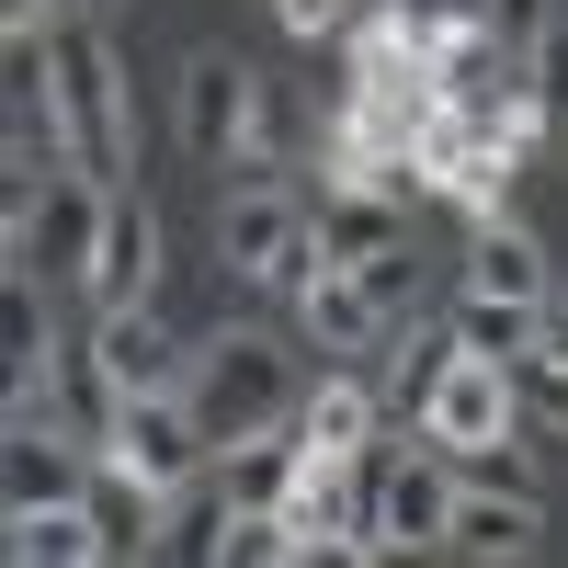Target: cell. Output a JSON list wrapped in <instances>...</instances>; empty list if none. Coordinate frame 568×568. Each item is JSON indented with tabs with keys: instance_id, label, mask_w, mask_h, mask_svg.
Here are the masks:
<instances>
[{
	"instance_id": "cell-14",
	"label": "cell",
	"mask_w": 568,
	"mask_h": 568,
	"mask_svg": "<svg viewBox=\"0 0 568 568\" xmlns=\"http://www.w3.org/2000/svg\"><path fill=\"white\" fill-rule=\"evenodd\" d=\"M387 240H409V194H353V182L318 194V251L329 262H375Z\"/></svg>"
},
{
	"instance_id": "cell-17",
	"label": "cell",
	"mask_w": 568,
	"mask_h": 568,
	"mask_svg": "<svg viewBox=\"0 0 568 568\" xmlns=\"http://www.w3.org/2000/svg\"><path fill=\"white\" fill-rule=\"evenodd\" d=\"M12 546L23 568H91L103 557V524H91V500H58V511H12Z\"/></svg>"
},
{
	"instance_id": "cell-18",
	"label": "cell",
	"mask_w": 568,
	"mask_h": 568,
	"mask_svg": "<svg viewBox=\"0 0 568 568\" xmlns=\"http://www.w3.org/2000/svg\"><path fill=\"white\" fill-rule=\"evenodd\" d=\"M511 69H524V58H511V45L489 34V12H466V23L433 45V80H444V103H478V91H500Z\"/></svg>"
},
{
	"instance_id": "cell-5",
	"label": "cell",
	"mask_w": 568,
	"mask_h": 568,
	"mask_svg": "<svg viewBox=\"0 0 568 568\" xmlns=\"http://www.w3.org/2000/svg\"><path fill=\"white\" fill-rule=\"evenodd\" d=\"M114 466H136V478H160V489H194L205 466H216V433L194 420V398L182 387H149V398H125V420L103 433Z\"/></svg>"
},
{
	"instance_id": "cell-21",
	"label": "cell",
	"mask_w": 568,
	"mask_h": 568,
	"mask_svg": "<svg viewBox=\"0 0 568 568\" xmlns=\"http://www.w3.org/2000/svg\"><path fill=\"white\" fill-rule=\"evenodd\" d=\"M353 273H364V296L387 307V318H409V307H420V273H433V262H420L409 240H387V251H375V262H353Z\"/></svg>"
},
{
	"instance_id": "cell-26",
	"label": "cell",
	"mask_w": 568,
	"mask_h": 568,
	"mask_svg": "<svg viewBox=\"0 0 568 568\" xmlns=\"http://www.w3.org/2000/svg\"><path fill=\"white\" fill-rule=\"evenodd\" d=\"M524 69H535V103H546V125H568V34H546Z\"/></svg>"
},
{
	"instance_id": "cell-13",
	"label": "cell",
	"mask_w": 568,
	"mask_h": 568,
	"mask_svg": "<svg viewBox=\"0 0 568 568\" xmlns=\"http://www.w3.org/2000/svg\"><path fill=\"white\" fill-rule=\"evenodd\" d=\"M91 353L114 364V387H125V398H149V387H182V375H194V364L171 353V329H160L149 307H114L103 329H91Z\"/></svg>"
},
{
	"instance_id": "cell-9",
	"label": "cell",
	"mask_w": 568,
	"mask_h": 568,
	"mask_svg": "<svg viewBox=\"0 0 568 568\" xmlns=\"http://www.w3.org/2000/svg\"><path fill=\"white\" fill-rule=\"evenodd\" d=\"M149 284H160V216H149V194H125V182H114L103 251H91L80 296H91V318H114V307H149Z\"/></svg>"
},
{
	"instance_id": "cell-7",
	"label": "cell",
	"mask_w": 568,
	"mask_h": 568,
	"mask_svg": "<svg viewBox=\"0 0 568 568\" xmlns=\"http://www.w3.org/2000/svg\"><path fill=\"white\" fill-rule=\"evenodd\" d=\"M511 409H524V364H489V353H455L444 364V387H433V409H420V444H489V433H511Z\"/></svg>"
},
{
	"instance_id": "cell-1",
	"label": "cell",
	"mask_w": 568,
	"mask_h": 568,
	"mask_svg": "<svg viewBox=\"0 0 568 568\" xmlns=\"http://www.w3.org/2000/svg\"><path fill=\"white\" fill-rule=\"evenodd\" d=\"M182 398H194V420L216 433V455H227V444H251V433H296V409H307L296 353L262 342V329H227V342H205L194 375H182Z\"/></svg>"
},
{
	"instance_id": "cell-29",
	"label": "cell",
	"mask_w": 568,
	"mask_h": 568,
	"mask_svg": "<svg viewBox=\"0 0 568 568\" xmlns=\"http://www.w3.org/2000/svg\"><path fill=\"white\" fill-rule=\"evenodd\" d=\"M0 23H45V0H0Z\"/></svg>"
},
{
	"instance_id": "cell-24",
	"label": "cell",
	"mask_w": 568,
	"mask_h": 568,
	"mask_svg": "<svg viewBox=\"0 0 568 568\" xmlns=\"http://www.w3.org/2000/svg\"><path fill=\"white\" fill-rule=\"evenodd\" d=\"M478 12H489V34L511 45V58H535V45L557 34V0H478Z\"/></svg>"
},
{
	"instance_id": "cell-8",
	"label": "cell",
	"mask_w": 568,
	"mask_h": 568,
	"mask_svg": "<svg viewBox=\"0 0 568 568\" xmlns=\"http://www.w3.org/2000/svg\"><path fill=\"white\" fill-rule=\"evenodd\" d=\"M455 524V455H398V466H375V557H398V546H444Z\"/></svg>"
},
{
	"instance_id": "cell-3",
	"label": "cell",
	"mask_w": 568,
	"mask_h": 568,
	"mask_svg": "<svg viewBox=\"0 0 568 568\" xmlns=\"http://www.w3.org/2000/svg\"><path fill=\"white\" fill-rule=\"evenodd\" d=\"M216 262H227V273H251V284H284V296H296L307 273H329L318 216L284 194V182H240V194L216 205Z\"/></svg>"
},
{
	"instance_id": "cell-16",
	"label": "cell",
	"mask_w": 568,
	"mask_h": 568,
	"mask_svg": "<svg viewBox=\"0 0 568 568\" xmlns=\"http://www.w3.org/2000/svg\"><path fill=\"white\" fill-rule=\"evenodd\" d=\"M296 466H307L296 433H251V444H227V455H216V478H227V500H240V511H284Z\"/></svg>"
},
{
	"instance_id": "cell-22",
	"label": "cell",
	"mask_w": 568,
	"mask_h": 568,
	"mask_svg": "<svg viewBox=\"0 0 568 568\" xmlns=\"http://www.w3.org/2000/svg\"><path fill=\"white\" fill-rule=\"evenodd\" d=\"M273 557H307V535L284 524V511H240V524H227V557H216V568H273Z\"/></svg>"
},
{
	"instance_id": "cell-30",
	"label": "cell",
	"mask_w": 568,
	"mask_h": 568,
	"mask_svg": "<svg viewBox=\"0 0 568 568\" xmlns=\"http://www.w3.org/2000/svg\"><path fill=\"white\" fill-rule=\"evenodd\" d=\"M80 12H103V0H80Z\"/></svg>"
},
{
	"instance_id": "cell-6",
	"label": "cell",
	"mask_w": 568,
	"mask_h": 568,
	"mask_svg": "<svg viewBox=\"0 0 568 568\" xmlns=\"http://www.w3.org/2000/svg\"><path fill=\"white\" fill-rule=\"evenodd\" d=\"M103 205H114V182L103 171H58L34 194V216L12 227V262H34V273H91V251H103Z\"/></svg>"
},
{
	"instance_id": "cell-12",
	"label": "cell",
	"mask_w": 568,
	"mask_h": 568,
	"mask_svg": "<svg viewBox=\"0 0 568 568\" xmlns=\"http://www.w3.org/2000/svg\"><path fill=\"white\" fill-rule=\"evenodd\" d=\"M466 284H478V296H524V307L557 296V273H546V251H535V227H511V216H478V240H466Z\"/></svg>"
},
{
	"instance_id": "cell-28",
	"label": "cell",
	"mask_w": 568,
	"mask_h": 568,
	"mask_svg": "<svg viewBox=\"0 0 568 568\" xmlns=\"http://www.w3.org/2000/svg\"><path fill=\"white\" fill-rule=\"evenodd\" d=\"M524 364H568V296L535 307V353H524Z\"/></svg>"
},
{
	"instance_id": "cell-10",
	"label": "cell",
	"mask_w": 568,
	"mask_h": 568,
	"mask_svg": "<svg viewBox=\"0 0 568 568\" xmlns=\"http://www.w3.org/2000/svg\"><path fill=\"white\" fill-rule=\"evenodd\" d=\"M296 329H307L318 353H375L398 318L364 296V273H353V262H329V273H307V284H296Z\"/></svg>"
},
{
	"instance_id": "cell-25",
	"label": "cell",
	"mask_w": 568,
	"mask_h": 568,
	"mask_svg": "<svg viewBox=\"0 0 568 568\" xmlns=\"http://www.w3.org/2000/svg\"><path fill=\"white\" fill-rule=\"evenodd\" d=\"M273 12H284V34H307V45H329V34H353V23L375 12V0H273Z\"/></svg>"
},
{
	"instance_id": "cell-2",
	"label": "cell",
	"mask_w": 568,
	"mask_h": 568,
	"mask_svg": "<svg viewBox=\"0 0 568 568\" xmlns=\"http://www.w3.org/2000/svg\"><path fill=\"white\" fill-rule=\"evenodd\" d=\"M58 114H69L80 171H103V182L136 171V91H125L114 45L91 34V23H58Z\"/></svg>"
},
{
	"instance_id": "cell-15",
	"label": "cell",
	"mask_w": 568,
	"mask_h": 568,
	"mask_svg": "<svg viewBox=\"0 0 568 568\" xmlns=\"http://www.w3.org/2000/svg\"><path fill=\"white\" fill-rule=\"evenodd\" d=\"M375 420H387V398H375L364 375H318L307 409H296V444H318V455H375Z\"/></svg>"
},
{
	"instance_id": "cell-4",
	"label": "cell",
	"mask_w": 568,
	"mask_h": 568,
	"mask_svg": "<svg viewBox=\"0 0 568 568\" xmlns=\"http://www.w3.org/2000/svg\"><path fill=\"white\" fill-rule=\"evenodd\" d=\"M262 125H273V103H262L251 58L205 45V58L182 69V149H194V160H251V149H262Z\"/></svg>"
},
{
	"instance_id": "cell-20",
	"label": "cell",
	"mask_w": 568,
	"mask_h": 568,
	"mask_svg": "<svg viewBox=\"0 0 568 568\" xmlns=\"http://www.w3.org/2000/svg\"><path fill=\"white\" fill-rule=\"evenodd\" d=\"M455 478H466V489H535V500H546L535 455L511 444V433H489V444H455Z\"/></svg>"
},
{
	"instance_id": "cell-27",
	"label": "cell",
	"mask_w": 568,
	"mask_h": 568,
	"mask_svg": "<svg viewBox=\"0 0 568 568\" xmlns=\"http://www.w3.org/2000/svg\"><path fill=\"white\" fill-rule=\"evenodd\" d=\"M524 398H535L557 433H568V364H524Z\"/></svg>"
},
{
	"instance_id": "cell-19",
	"label": "cell",
	"mask_w": 568,
	"mask_h": 568,
	"mask_svg": "<svg viewBox=\"0 0 568 568\" xmlns=\"http://www.w3.org/2000/svg\"><path fill=\"white\" fill-rule=\"evenodd\" d=\"M455 342L489 353V364H524V353H535V307H524V296H478V284H466V296H455Z\"/></svg>"
},
{
	"instance_id": "cell-23",
	"label": "cell",
	"mask_w": 568,
	"mask_h": 568,
	"mask_svg": "<svg viewBox=\"0 0 568 568\" xmlns=\"http://www.w3.org/2000/svg\"><path fill=\"white\" fill-rule=\"evenodd\" d=\"M375 12H387V23H398V34L420 45V58H433V45H444V34H455L466 12H478V0H375Z\"/></svg>"
},
{
	"instance_id": "cell-11",
	"label": "cell",
	"mask_w": 568,
	"mask_h": 568,
	"mask_svg": "<svg viewBox=\"0 0 568 568\" xmlns=\"http://www.w3.org/2000/svg\"><path fill=\"white\" fill-rule=\"evenodd\" d=\"M535 535H546V500H535V489H466V478H455L444 557H535Z\"/></svg>"
}]
</instances>
